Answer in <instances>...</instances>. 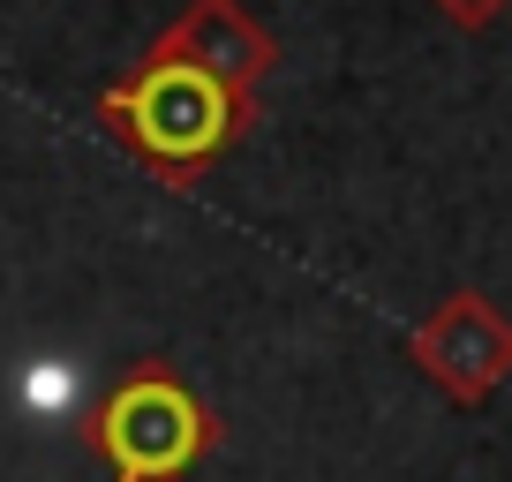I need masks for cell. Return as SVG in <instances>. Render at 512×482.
I'll return each instance as SVG.
<instances>
[{
  "label": "cell",
  "instance_id": "6da1fadb",
  "mask_svg": "<svg viewBox=\"0 0 512 482\" xmlns=\"http://www.w3.org/2000/svg\"><path fill=\"white\" fill-rule=\"evenodd\" d=\"M98 121H106L166 189H189L211 159H226V151L249 136L256 98H234L226 83L196 76V68L144 61L136 76L98 91Z\"/></svg>",
  "mask_w": 512,
  "mask_h": 482
},
{
  "label": "cell",
  "instance_id": "7a4b0ae2",
  "mask_svg": "<svg viewBox=\"0 0 512 482\" xmlns=\"http://www.w3.org/2000/svg\"><path fill=\"white\" fill-rule=\"evenodd\" d=\"M83 445L106 452L113 482H181L219 445V422L204 415V400H196L166 362H136V370L106 392V407H98V422L83 430Z\"/></svg>",
  "mask_w": 512,
  "mask_h": 482
},
{
  "label": "cell",
  "instance_id": "3957f363",
  "mask_svg": "<svg viewBox=\"0 0 512 482\" xmlns=\"http://www.w3.org/2000/svg\"><path fill=\"white\" fill-rule=\"evenodd\" d=\"M407 354H415V370L430 377L445 400L482 407L512 377V317L490 302V294L460 287L407 332Z\"/></svg>",
  "mask_w": 512,
  "mask_h": 482
},
{
  "label": "cell",
  "instance_id": "277c9868",
  "mask_svg": "<svg viewBox=\"0 0 512 482\" xmlns=\"http://www.w3.org/2000/svg\"><path fill=\"white\" fill-rule=\"evenodd\" d=\"M144 61H174V68H196V76L226 83L234 98H256V83L272 76L279 46L272 31L241 8V0H189L174 23L159 31V46L144 53Z\"/></svg>",
  "mask_w": 512,
  "mask_h": 482
},
{
  "label": "cell",
  "instance_id": "5b68a950",
  "mask_svg": "<svg viewBox=\"0 0 512 482\" xmlns=\"http://www.w3.org/2000/svg\"><path fill=\"white\" fill-rule=\"evenodd\" d=\"M512 0H437V16L445 23H460V31H490L497 16H505Z\"/></svg>",
  "mask_w": 512,
  "mask_h": 482
}]
</instances>
